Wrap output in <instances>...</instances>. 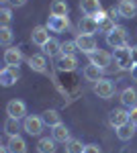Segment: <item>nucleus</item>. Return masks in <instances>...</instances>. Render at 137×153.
Masks as SVG:
<instances>
[{
	"label": "nucleus",
	"mask_w": 137,
	"mask_h": 153,
	"mask_svg": "<svg viewBox=\"0 0 137 153\" xmlns=\"http://www.w3.org/2000/svg\"><path fill=\"white\" fill-rule=\"evenodd\" d=\"M51 137H53L57 143H64V145H66V143L70 141V129L64 123H59L55 127H51Z\"/></svg>",
	"instance_id": "obj_16"
},
{
	"label": "nucleus",
	"mask_w": 137,
	"mask_h": 153,
	"mask_svg": "<svg viewBox=\"0 0 137 153\" xmlns=\"http://www.w3.org/2000/svg\"><path fill=\"white\" fill-rule=\"evenodd\" d=\"M129 120H131L133 125H137V106L129 108Z\"/></svg>",
	"instance_id": "obj_35"
},
{
	"label": "nucleus",
	"mask_w": 137,
	"mask_h": 153,
	"mask_svg": "<svg viewBox=\"0 0 137 153\" xmlns=\"http://www.w3.org/2000/svg\"><path fill=\"white\" fill-rule=\"evenodd\" d=\"M43 55H49V57H55V55H61V43L57 39H49L45 45H43Z\"/></svg>",
	"instance_id": "obj_24"
},
{
	"label": "nucleus",
	"mask_w": 137,
	"mask_h": 153,
	"mask_svg": "<svg viewBox=\"0 0 137 153\" xmlns=\"http://www.w3.org/2000/svg\"><path fill=\"white\" fill-rule=\"evenodd\" d=\"M80 10L86 16H94L103 10V4H100V0H80Z\"/></svg>",
	"instance_id": "obj_15"
},
{
	"label": "nucleus",
	"mask_w": 137,
	"mask_h": 153,
	"mask_svg": "<svg viewBox=\"0 0 137 153\" xmlns=\"http://www.w3.org/2000/svg\"><path fill=\"white\" fill-rule=\"evenodd\" d=\"M117 10H119V16H123V19H133L137 14V2L135 0H121Z\"/></svg>",
	"instance_id": "obj_14"
},
{
	"label": "nucleus",
	"mask_w": 137,
	"mask_h": 153,
	"mask_svg": "<svg viewBox=\"0 0 137 153\" xmlns=\"http://www.w3.org/2000/svg\"><path fill=\"white\" fill-rule=\"evenodd\" d=\"M115 63L121 68V70H131L135 63H133V57H131V47H119L115 49Z\"/></svg>",
	"instance_id": "obj_4"
},
{
	"label": "nucleus",
	"mask_w": 137,
	"mask_h": 153,
	"mask_svg": "<svg viewBox=\"0 0 137 153\" xmlns=\"http://www.w3.org/2000/svg\"><path fill=\"white\" fill-rule=\"evenodd\" d=\"M84 147H86V145H82V141H78V139H70L64 149H66V153H84Z\"/></svg>",
	"instance_id": "obj_28"
},
{
	"label": "nucleus",
	"mask_w": 137,
	"mask_h": 153,
	"mask_svg": "<svg viewBox=\"0 0 137 153\" xmlns=\"http://www.w3.org/2000/svg\"><path fill=\"white\" fill-rule=\"evenodd\" d=\"M10 21H12V12L8 6H4L0 10V27H10Z\"/></svg>",
	"instance_id": "obj_32"
},
{
	"label": "nucleus",
	"mask_w": 137,
	"mask_h": 153,
	"mask_svg": "<svg viewBox=\"0 0 137 153\" xmlns=\"http://www.w3.org/2000/svg\"><path fill=\"white\" fill-rule=\"evenodd\" d=\"M76 51H80L78 45H76V41H64L61 43V53L64 55H76Z\"/></svg>",
	"instance_id": "obj_31"
},
{
	"label": "nucleus",
	"mask_w": 137,
	"mask_h": 153,
	"mask_svg": "<svg viewBox=\"0 0 137 153\" xmlns=\"http://www.w3.org/2000/svg\"><path fill=\"white\" fill-rule=\"evenodd\" d=\"M94 94L98 96V98H103V100L113 98V94H115V84L111 82V80H106V78H100L98 82H94Z\"/></svg>",
	"instance_id": "obj_5"
},
{
	"label": "nucleus",
	"mask_w": 137,
	"mask_h": 153,
	"mask_svg": "<svg viewBox=\"0 0 137 153\" xmlns=\"http://www.w3.org/2000/svg\"><path fill=\"white\" fill-rule=\"evenodd\" d=\"M19 129H21V123H19V118L8 117L6 120H4V133H6L8 137H14V135H19Z\"/></svg>",
	"instance_id": "obj_27"
},
{
	"label": "nucleus",
	"mask_w": 137,
	"mask_h": 153,
	"mask_svg": "<svg viewBox=\"0 0 137 153\" xmlns=\"http://www.w3.org/2000/svg\"><path fill=\"white\" fill-rule=\"evenodd\" d=\"M49 12H51L53 16H68L70 6H68L66 0H53L51 6H49Z\"/></svg>",
	"instance_id": "obj_23"
},
{
	"label": "nucleus",
	"mask_w": 137,
	"mask_h": 153,
	"mask_svg": "<svg viewBox=\"0 0 137 153\" xmlns=\"http://www.w3.org/2000/svg\"><path fill=\"white\" fill-rule=\"evenodd\" d=\"M41 118H43V123H45L47 127H55V125H59V123H61V117H59V112H57V110H53V108L45 110V112L41 114Z\"/></svg>",
	"instance_id": "obj_26"
},
{
	"label": "nucleus",
	"mask_w": 137,
	"mask_h": 153,
	"mask_svg": "<svg viewBox=\"0 0 137 153\" xmlns=\"http://www.w3.org/2000/svg\"><path fill=\"white\" fill-rule=\"evenodd\" d=\"M12 29L10 27H0V43L4 45V47H10L12 43Z\"/></svg>",
	"instance_id": "obj_29"
},
{
	"label": "nucleus",
	"mask_w": 137,
	"mask_h": 153,
	"mask_svg": "<svg viewBox=\"0 0 137 153\" xmlns=\"http://www.w3.org/2000/svg\"><path fill=\"white\" fill-rule=\"evenodd\" d=\"M121 104L127 106V108L137 106V92H135V88H125V90L121 92Z\"/></svg>",
	"instance_id": "obj_21"
},
{
	"label": "nucleus",
	"mask_w": 137,
	"mask_h": 153,
	"mask_svg": "<svg viewBox=\"0 0 137 153\" xmlns=\"http://www.w3.org/2000/svg\"><path fill=\"white\" fill-rule=\"evenodd\" d=\"M127 41H129V31L125 27L117 25L113 33L106 35V45L111 49H119V47H127Z\"/></svg>",
	"instance_id": "obj_1"
},
{
	"label": "nucleus",
	"mask_w": 137,
	"mask_h": 153,
	"mask_svg": "<svg viewBox=\"0 0 137 153\" xmlns=\"http://www.w3.org/2000/svg\"><path fill=\"white\" fill-rule=\"evenodd\" d=\"M129 71H131V80H133V82H137V63H135V65H133Z\"/></svg>",
	"instance_id": "obj_36"
},
{
	"label": "nucleus",
	"mask_w": 137,
	"mask_h": 153,
	"mask_svg": "<svg viewBox=\"0 0 137 153\" xmlns=\"http://www.w3.org/2000/svg\"><path fill=\"white\" fill-rule=\"evenodd\" d=\"M70 27V19L68 16H49V21H47V29L51 31V33H64L66 29Z\"/></svg>",
	"instance_id": "obj_13"
},
{
	"label": "nucleus",
	"mask_w": 137,
	"mask_h": 153,
	"mask_svg": "<svg viewBox=\"0 0 137 153\" xmlns=\"http://www.w3.org/2000/svg\"><path fill=\"white\" fill-rule=\"evenodd\" d=\"M125 123H129V110H125V108H115V110H111V114H109V125H111L113 129L123 127Z\"/></svg>",
	"instance_id": "obj_8"
},
{
	"label": "nucleus",
	"mask_w": 137,
	"mask_h": 153,
	"mask_svg": "<svg viewBox=\"0 0 137 153\" xmlns=\"http://www.w3.org/2000/svg\"><path fill=\"white\" fill-rule=\"evenodd\" d=\"M29 68L37 74H47V61H45V55H31L27 59Z\"/></svg>",
	"instance_id": "obj_17"
},
{
	"label": "nucleus",
	"mask_w": 137,
	"mask_h": 153,
	"mask_svg": "<svg viewBox=\"0 0 137 153\" xmlns=\"http://www.w3.org/2000/svg\"><path fill=\"white\" fill-rule=\"evenodd\" d=\"M49 39H51V37H49L47 25H37V27L33 29V33H31V41H33L35 45H39V47H43Z\"/></svg>",
	"instance_id": "obj_12"
},
{
	"label": "nucleus",
	"mask_w": 137,
	"mask_h": 153,
	"mask_svg": "<svg viewBox=\"0 0 137 153\" xmlns=\"http://www.w3.org/2000/svg\"><path fill=\"white\" fill-rule=\"evenodd\" d=\"M115 27H117V23H115L113 16H106L103 23H100V33H104V35H109V33H113Z\"/></svg>",
	"instance_id": "obj_30"
},
{
	"label": "nucleus",
	"mask_w": 137,
	"mask_h": 153,
	"mask_svg": "<svg viewBox=\"0 0 137 153\" xmlns=\"http://www.w3.org/2000/svg\"><path fill=\"white\" fill-rule=\"evenodd\" d=\"M23 61V51L16 47H6L4 51V63L6 65H19Z\"/></svg>",
	"instance_id": "obj_18"
},
{
	"label": "nucleus",
	"mask_w": 137,
	"mask_h": 153,
	"mask_svg": "<svg viewBox=\"0 0 137 153\" xmlns=\"http://www.w3.org/2000/svg\"><path fill=\"white\" fill-rule=\"evenodd\" d=\"M135 129H137V125H133V123L129 120V123H125L123 127H119V129H117V137H119L121 141H129V139H133Z\"/></svg>",
	"instance_id": "obj_22"
},
{
	"label": "nucleus",
	"mask_w": 137,
	"mask_h": 153,
	"mask_svg": "<svg viewBox=\"0 0 137 153\" xmlns=\"http://www.w3.org/2000/svg\"><path fill=\"white\" fill-rule=\"evenodd\" d=\"M8 6H14V8H19V6H25L27 4V0H4Z\"/></svg>",
	"instance_id": "obj_34"
},
{
	"label": "nucleus",
	"mask_w": 137,
	"mask_h": 153,
	"mask_svg": "<svg viewBox=\"0 0 137 153\" xmlns=\"http://www.w3.org/2000/svg\"><path fill=\"white\" fill-rule=\"evenodd\" d=\"M55 149H57V141L53 137H43L37 143V151L39 153H55Z\"/></svg>",
	"instance_id": "obj_20"
},
{
	"label": "nucleus",
	"mask_w": 137,
	"mask_h": 153,
	"mask_svg": "<svg viewBox=\"0 0 137 153\" xmlns=\"http://www.w3.org/2000/svg\"><path fill=\"white\" fill-rule=\"evenodd\" d=\"M90 63L94 65H98L100 70H111V65H113V55L109 53V51H104V49H96V51H92L90 55Z\"/></svg>",
	"instance_id": "obj_3"
},
{
	"label": "nucleus",
	"mask_w": 137,
	"mask_h": 153,
	"mask_svg": "<svg viewBox=\"0 0 137 153\" xmlns=\"http://www.w3.org/2000/svg\"><path fill=\"white\" fill-rule=\"evenodd\" d=\"M103 71L98 65H94V63H88L86 68H84V78L88 80V82H98L100 78H103Z\"/></svg>",
	"instance_id": "obj_25"
},
{
	"label": "nucleus",
	"mask_w": 137,
	"mask_h": 153,
	"mask_svg": "<svg viewBox=\"0 0 137 153\" xmlns=\"http://www.w3.org/2000/svg\"><path fill=\"white\" fill-rule=\"evenodd\" d=\"M55 68L59 71H74L76 68H78V57L76 55H59V57L55 59Z\"/></svg>",
	"instance_id": "obj_10"
},
{
	"label": "nucleus",
	"mask_w": 137,
	"mask_h": 153,
	"mask_svg": "<svg viewBox=\"0 0 137 153\" xmlns=\"http://www.w3.org/2000/svg\"><path fill=\"white\" fill-rule=\"evenodd\" d=\"M21 78V70H19V65H6L4 70L0 71V84L4 86V88H8L12 84H16V80Z\"/></svg>",
	"instance_id": "obj_6"
},
{
	"label": "nucleus",
	"mask_w": 137,
	"mask_h": 153,
	"mask_svg": "<svg viewBox=\"0 0 137 153\" xmlns=\"http://www.w3.org/2000/svg\"><path fill=\"white\" fill-rule=\"evenodd\" d=\"M78 31L84 35H94L96 31H100V23L94 16H82L80 23H78Z\"/></svg>",
	"instance_id": "obj_9"
},
{
	"label": "nucleus",
	"mask_w": 137,
	"mask_h": 153,
	"mask_svg": "<svg viewBox=\"0 0 137 153\" xmlns=\"http://www.w3.org/2000/svg\"><path fill=\"white\" fill-rule=\"evenodd\" d=\"M84 153H103V151H100V147H98V145L90 143V145H86V147H84Z\"/></svg>",
	"instance_id": "obj_33"
},
{
	"label": "nucleus",
	"mask_w": 137,
	"mask_h": 153,
	"mask_svg": "<svg viewBox=\"0 0 137 153\" xmlns=\"http://www.w3.org/2000/svg\"><path fill=\"white\" fill-rule=\"evenodd\" d=\"M6 114L8 117H14V118H25L27 117V104H25L23 100H10L8 104H6Z\"/></svg>",
	"instance_id": "obj_11"
},
{
	"label": "nucleus",
	"mask_w": 137,
	"mask_h": 153,
	"mask_svg": "<svg viewBox=\"0 0 137 153\" xmlns=\"http://www.w3.org/2000/svg\"><path fill=\"white\" fill-rule=\"evenodd\" d=\"M74 41H76L78 49H80L82 53H86V55H90L92 51H96V41H94V35H84V33H78Z\"/></svg>",
	"instance_id": "obj_7"
},
{
	"label": "nucleus",
	"mask_w": 137,
	"mask_h": 153,
	"mask_svg": "<svg viewBox=\"0 0 137 153\" xmlns=\"http://www.w3.org/2000/svg\"><path fill=\"white\" fill-rule=\"evenodd\" d=\"M6 145H8L10 153H27V141H25L21 135H14V137H10Z\"/></svg>",
	"instance_id": "obj_19"
},
{
	"label": "nucleus",
	"mask_w": 137,
	"mask_h": 153,
	"mask_svg": "<svg viewBox=\"0 0 137 153\" xmlns=\"http://www.w3.org/2000/svg\"><path fill=\"white\" fill-rule=\"evenodd\" d=\"M131 57H133V63H137V45L131 47Z\"/></svg>",
	"instance_id": "obj_37"
},
{
	"label": "nucleus",
	"mask_w": 137,
	"mask_h": 153,
	"mask_svg": "<svg viewBox=\"0 0 137 153\" xmlns=\"http://www.w3.org/2000/svg\"><path fill=\"white\" fill-rule=\"evenodd\" d=\"M0 153H10V149H8V145H0Z\"/></svg>",
	"instance_id": "obj_38"
},
{
	"label": "nucleus",
	"mask_w": 137,
	"mask_h": 153,
	"mask_svg": "<svg viewBox=\"0 0 137 153\" xmlns=\"http://www.w3.org/2000/svg\"><path fill=\"white\" fill-rule=\"evenodd\" d=\"M43 118L41 117H35V114H27L23 118V131L27 135H31V137H37V135H41V131H43Z\"/></svg>",
	"instance_id": "obj_2"
}]
</instances>
